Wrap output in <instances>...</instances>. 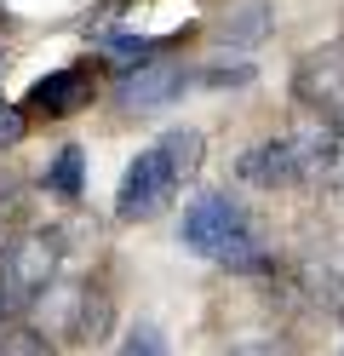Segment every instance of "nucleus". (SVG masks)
<instances>
[{"instance_id": "ddd939ff", "label": "nucleus", "mask_w": 344, "mask_h": 356, "mask_svg": "<svg viewBox=\"0 0 344 356\" xmlns=\"http://www.w3.org/2000/svg\"><path fill=\"white\" fill-rule=\"evenodd\" d=\"M12 316H17V310H12V299H6V287H0V327H12Z\"/></svg>"}, {"instance_id": "423d86ee", "label": "nucleus", "mask_w": 344, "mask_h": 356, "mask_svg": "<svg viewBox=\"0 0 344 356\" xmlns=\"http://www.w3.org/2000/svg\"><path fill=\"white\" fill-rule=\"evenodd\" d=\"M172 92H183V75L167 70V63H138V75L121 81V109H161V104H172Z\"/></svg>"}, {"instance_id": "1a4fd4ad", "label": "nucleus", "mask_w": 344, "mask_h": 356, "mask_svg": "<svg viewBox=\"0 0 344 356\" xmlns=\"http://www.w3.org/2000/svg\"><path fill=\"white\" fill-rule=\"evenodd\" d=\"M46 190L81 195V144H63V149H58V161L46 167Z\"/></svg>"}, {"instance_id": "9d476101", "label": "nucleus", "mask_w": 344, "mask_h": 356, "mask_svg": "<svg viewBox=\"0 0 344 356\" xmlns=\"http://www.w3.org/2000/svg\"><path fill=\"white\" fill-rule=\"evenodd\" d=\"M115 356H167V333H161L155 322H138L126 339H121V350Z\"/></svg>"}, {"instance_id": "9b49d317", "label": "nucleus", "mask_w": 344, "mask_h": 356, "mask_svg": "<svg viewBox=\"0 0 344 356\" xmlns=\"http://www.w3.org/2000/svg\"><path fill=\"white\" fill-rule=\"evenodd\" d=\"M0 356H52L46 333H29V327H0Z\"/></svg>"}, {"instance_id": "f03ea898", "label": "nucleus", "mask_w": 344, "mask_h": 356, "mask_svg": "<svg viewBox=\"0 0 344 356\" xmlns=\"http://www.w3.org/2000/svg\"><path fill=\"white\" fill-rule=\"evenodd\" d=\"M183 248L224 264V270H241V276L270 270V259L259 248V236H252L247 213L236 207V195H224V190H206V195H195V202L183 207Z\"/></svg>"}, {"instance_id": "f257e3e1", "label": "nucleus", "mask_w": 344, "mask_h": 356, "mask_svg": "<svg viewBox=\"0 0 344 356\" xmlns=\"http://www.w3.org/2000/svg\"><path fill=\"white\" fill-rule=\"evenodd\" d=\"M195 167H201V132H167L161 144H149V149L121 172L115 213H121V218H155V213L195 178Z\"/></svg>"}, {"instance_id": "0eeeda50", "label": "nucleus", "mask_w": 344, "mask_h": 356, "mask_svg": "<svg viewBox=\"0 0 344 356\" xmlns=\"http://www.w3.org/2000/svg\"><path fill=\"white\" fill-rule=\"evenodd\" d=\"M81 98H92V81H86V70H58V75H40L35 86H29V104L35 109H46V115H69Z\"/></svg>"}, {"instance_id": "6e6552de", "label": "nucleus", "mask_w": 344, "mask_h": 356, "mask_svg": "<svg viewBox=\"0 0 344 356\" xmlns=\"http://www.w3.org/2000/svg\"><path fill=\"white\" fill-rule=\"evenodd\" d=\"M161 47H167V35H104V52L115 63H155Z\"/></svg>"}, {"instance_id": "20e7f679", "label": "nucleus", "mask_w": 344, "mask_h": 356, "mask_svg": "<svg viewBox=\"0 0 344 356\" xmlns=\"http://www.w3.org/2000/svg\"><path fill=\"white\" fill-rule=\"evenodd\" d=\"M52 282H58V230H23V236H12L6 248H0V287H6L17 316Z\"/></svg>"}, {"instance_id": "7ed1b4c3", "label": "nucleus", "mask_w": 344, "mask_h": 356, "mask_svg": "<svg viewBox=\"0 0 344 356\" xmlns=\"http://www.w3.org/2000/svg\"><path fill=\"white\" fill-rule=\"evenodd\" d=\"M333 161V121H321V127H298L287 132V138H264V144H252L236 172L247 178V184H304V178H316L321 167Z\"/></svg>"}, {"instance_id": "f8f14e48", "label": "nucleus", "mask_w": 344, "mask_h": 356, "mask_svg": "<svg viewBox=\"0 0 344 356\" xmlns=\"http://www.w3.org/2000/svg\"><path fill=\"white\" fill-rule=\"evenodd\" d=\"M17 138H23V115L12 104H0V144H17Z\"/></svg>"}, {"instance_id": "39448f33", "label": "nucleus", "mask_w": 344, "mask_h": 356, "mask_svg": "<svg viewBox=\"0 0 344 356\" xmlns=\"http://www.w3.org/2000/svg\"><path fill=\"white\" fill-rule=\"evenodd\" d=\"M293 92L327 121H344V47H316L293 75Z\"/></svg>"}]
</instances>
